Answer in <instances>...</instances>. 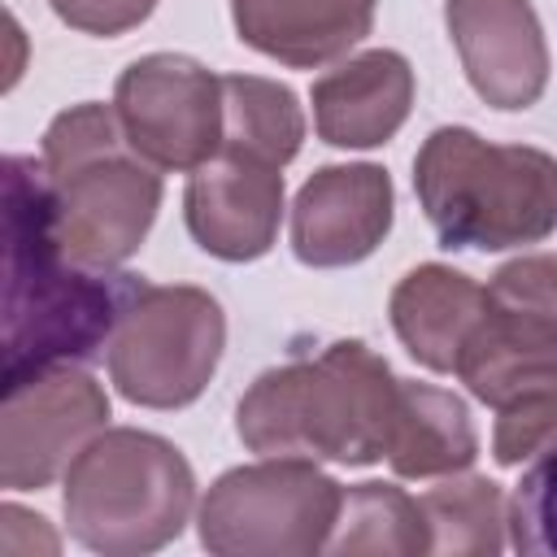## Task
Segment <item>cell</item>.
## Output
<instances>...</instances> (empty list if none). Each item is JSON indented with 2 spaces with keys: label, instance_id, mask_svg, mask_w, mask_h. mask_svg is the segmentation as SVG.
<instances>
[{
  "label": "cell",
  "instance_id": "24",
  "mask_svg": "<svg viewBox=\"0 0 557 557\" xmlns=\"http://www.w3.org/2000/svg\"><path fill=\"white\" fill-rule=\"evenodd\" d=\"M48 4L65 26L83 35H100V39L135 30L157 9V0H48Z\"/></svg>",
  "mask_w": 557,
  "mask_h": 557
},
{
  "label": "cell",
  "instance_id": "15",
  "mask_svg": "<svg viewBox=\"0 0 557 557\" xmlns=\"http://www.w3.org/2000/svg\"><path fill=\"white\" fill-rule=\"evenodd\" d=\"M453 374L470 387L474 400L492 409H505L527 396H553L557 392V326L487 300Z\"/></svg>",
  "mask_w": 557,
  "mask_h": 557
},
{
  "label": "cell",
  "instance_id": "18",
  "mask_svg": "<svg viewBox=\"0 0 557 557\" xmlns=\"http://www.w3.org/2000/svg\"><path fill=\"white\" fill-rule=\"evenodd\" d=\"M305 144V113L296 91L257 74H222V148L231 157H252L270 165L296 161Z\"/></svg>",
  "mask_w": 557,
  "mask_h": 557
},
{
  "label": "cell",
  "instance_id": "16",
  "mask_svg": "<svg viewBox=\"0 0 557 557\" xmlns=\"http://www.w3.org/2000/svg\"><path fill=\"white\" fill-rule=\"evenodd\" d=\"M483 309H487V287H479L470 274L440 265V261L413 265L392 287V300H387L396 339L418 366L435 374L457 370V357L470 331L479 326Z\"/></svg>",
  "mask_w": 557,
  "mask_h": 557
},
{
  "label": "cell",
  "instance_id": "1",
  "mask_svg": "<svg viewBox=\"0 0 557 557\" xmlns=\"http://www.w3.org/2000/svg\"><path fill=\"white\" fill-rule=\"evenodd\" d=\"M139 292V274L65 257L44 161L4 157V379L96 361Z\"/></svg>",
  "mask_w": 557,
  "mask_h": 557
},
{
  "label": "cell",
  "instance_id": "6",
  "mask_svg": "<svg viewBox=\"0 0 557 557\" xmlns=\"http://www.w3.org/2000/svg\"><path fill=\"white\" fill-rule=\"evenodd\" d=\"M344 487L309 457H261L209 483L196 531L218 557H313L326 553Z\"/></svg>",
  "mask_w": 557,
  "mask_h": 557
},
{
  "label": "cell",
  "instance_id": "17",
  "mask_svg": "<svg viewBox=\"0 0 557 557\" xmlns=\"http://www.w3.org/2000/svg\"><path fill=\"white\" fill-rule=\"evenodd\" d=\"M474 457L479 431L470 422L466 400L435 383L400 379L387 435V466L400 479H444L470 470Z\"/></svg>",
  "mask_w": 557,
  "mask_h": 557
},
{
  "label": "cell",
  "instance_id": "4",
  "mask_svg": "<svg viewBox=\"0 0 557 557\" xmlns=\"http://www.w3.org/2000/svg\"><path fill=\"white\" fill-rule=\"evenodd\" d=\"M418 205L444 248L505 252L557 231V157L435 126L413 157Z\"/></svg>",
  "mask_w": 557,
  "mask_h": 557
},
{
  "label": "cell",
  "instance_id": "3",
  "mask_svg": "<svg viewBox=\"0 0 557 557\" xmlns=\"http://www.w3.org/2000/svg\"><path fill=\"white\" fill-rule=\"evenodd\" d=\"M39 161L65 257L117 270L144 248L161 209V174L126 144L113 104L87 100L57 113L44 131Z\"/></svg>",
  "mask_w": 557,
  "mask_h": 557
},
{
  "label": "cell",
  "instance_id": "10",
  "mask_svg": "<svg viewBox=\"0 0 557 557\" xmlns=\"http://www.w3.org/2000/svg\"><path fill=\"white\" fill-rule=\"evenodd\" d=\"M444 26L483 104L513 113L544 96L553 65L531 0H444Z\"/></svg>",
  "mask_w": 557,
  "mask_h": 557
},
{
  "label": "cell",
  "instance_id": "8",
  "mask_svg": "<svg viewBox=\"0 0 557 557\" xmlns=\"http://www.w3.org/2000/svg\"><path fill=\"white\" fill-rule=\"evenodd\" d=\"M113 113L148 165L191 174L222 148V74L178 52H148L117 74Z\"/></svg>",
  "mask_w": 557,
  "mask_h": 557
},
{
  "label": "cell",
  "instance_id": "21",
  "mask_svg": "<svg viewBox=\"0 0 557 557\" xmlns=\"http://www.w3.org/2000/svg\"><path fill=\"white\" fill-rule=\"evenodd\" d=\"M509 544L518 553L557 557V440L531 457L509 500Z\"/></svg>",
  "mask_w": 557,
  "mask_h": 557
},
{
  "label": "cell",
  "instance_id": "20",
  "mask_svg": "<svg viewBox=\"0 0 557 557\" xmlns=\"http://www.w3.org/2000/svg\"><path fill=\"white\" fill-rule=\"evenodd\" d=\"M422 513L431 527V553L492 557L505 548L509 505L500 483L483 474H444V483L422 496Z\"/></svg>",
  "mask_w": 557,
  "mask_h": 557
},
{
  "label": "cell",
  "instance_id": "23",
  "mask_svg": "<svg viewBox=\"0 0 557 557\" xmlns=\"http://www.w3.org/2000/svg\"><path fill=\"white\" fill-rule=\"evenodd\" d=\"M553 440H557V392L527 396V400L496 409V431H492L496 466H522V461L540 457Z\"/></svg>",
  "mask_w": 557,
  "mask_h": 557
},
{
  "label": "cell",
  "instance_id": "13",
  "mask_svg": "<svg viewBox=\"0 0 557 557\" xmlns=\"http://www.w3.org/2000/svg\"><path fill=\"white\" fill-rule=\"evenodd\" d=\"M313 131L331 148H379L413 109V65L392 48H370L322 74L309 91Z\"/></svg>",
  "mask_w": 557,
  "mask_h": 557
},
{
  "label": "cell",
  "instance_id": "19",
  "mask_svg": "<svg viewBox=\"0 0 557 557\" xmlns=\"http://www.w3.org/2000/svg\"><path fill=\"white\" fill-rule=\"evenodd\" d=\"M326 553H383V557L431 553V527L422 500H413L396 483L348 487Z\"/></svg>",
  "mask_w": 557,
  "mask_h": 557
},
{
  "label": "cell",
  "instance_id": "22",
  "mask_svg": "<svg viewBox=\"0 0 557 557\" xmlns=\"http://www.w3.org/2000/svg\"><path fill=\"white\" fill-rule=\"evenodd\" d=\"M487 300L557 326V252H527L487 278Z\"/></svg>",
  "mask_w": 557,
  "mask_h": 557
},
{
  "label": "cell",
  "instance_id": "9",
  "mask_svg": "<svg viewBox=\"0 0 557 557\" xmlns=\"http://www.w3.org/2000/svg\"><path fill=\"white\" fill-rule=\"evenodd\" d=\"M104 422H109V396L78 366H44L4 379L0 483L9 492L48 487L104 431Z\"/></svg>",
  "mask_w": 557,
  "mask_h": 557
},
{
  "label": "cell",
  "instance_id": "5",
  "mask_svg": "<svg viewBox=\"0 0 557 557\" xmlns=\"http://www.w3.org/2000/svg\"><path fill=\"white\" fill-rule=\"evenodd\" d=\"M196 505L187 457L152 431L104 426L65 470V527L104 557H144L183 535Z\"/></svg>",
  "mask_w": 557,
  "mask_h": 557
},
{
  "label": "cell",
  "instance_id": "7",
  "mask_svg": "<svg viewBox=\"0 0 557 557\" xmlns=\"http://www.w3.org/2000/svg\"><path fill=\"white\" fill-rule=\"evenodd\" d=\"M226 348L222 305L191 283H144L109 339V379L117 396L144 409H183L200 400Z\"/></svg>",
  "mask_w": 557,
  "mask_h": 557
},
{
  "label": "cell",
  "instance_id": "11",
  "mask_svg": "<svg viewBox=\"0 0 557 557\" xmlns=\"http://www.w3.org/2000/svg\"><path fill=\"white\" fill-rule=\"evenodd\" d=\"M392 218L396 191L383 165H322L292 200V252L313 270L357 265L387 239Z\"/></svg>",
  "mask_w": 557,
  "mask_h": 557
},
{
  "label": "cell",
  "instance_id": "12",
  "mask_svg": "<svg viewBox=\"0 0 557 557\" xmlns=\"http://www.w3.org/2000/svg\"><path fill=\"white\" fill-rule=\"evenodd\" d=\"M183 218L191 239L218 261H257L274 248L283 222V170L218 152L187 174Z\"/></svg>",
  "mask_w": 557,
  "mask_h": 557
},
{
  "label": "cell",
  "instance_id": "14",
  "mask_svg": "<svg viewBox=\"0 0 557 557\" xmlns=\"http://www.w3.org/2000/svg\"><path fill=\"white\" fill-rule=\"evenodd\" d=\"M231 22L252 52L292 70H318L370 35L374 0H231Z\"/></svg>",
  "mask_w": 557,
  "mask_h": 557
},
{
  "label": "cell",
  "instance_id": "2",
  "mask_svg": "<svg viewBox=\"0 0 557 557\" xmlns=\"http://www.w3.org/2000/svg\"><path fill=\"white\" fill-rule=\"evenodd\" d=\"M400 379L361 339H335L318 357H292L252 379L235 431L248 453L374 466L387 457Z\"/></svg>",
  "mask_w": 557,
  "mask_h": 557
}]
</instances>
